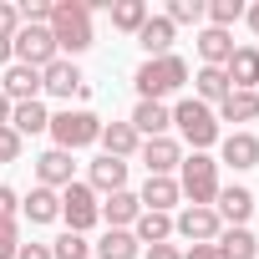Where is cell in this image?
Segmentation results:
<instances>
[{"mask_svg":"<svg viewBox=\"0 0 259 259\" xmlns=\"http://www.w3.org/2000/svg\"><path fill=\"white\" fill-rule=\"evenodd\" d=\"M16 31H21V11L11 0H0V41H16Z\"/></svg>","mask_w":259,"mask_h":259,"instance_id":"36","label":"cell"},{"mask_svg":"<svg viewBox=\"0 0 259 259\" xmlns=\"http://www.w3.org/2000/svg\"><path fill=\"white\" fill-rule=\"evenodd\" d=\"M198 56H203V66H229V56H234V36L229 31H198Z\"/></svg>","mask_w":259,"mask_h":259,"instance_id":"26","label":"cell"},{"mask_svg":"<svg viewBox=\"0 0 259 259\" xmlns=\"http://www.w3.org/2000/svg\"><path fill=\"white\" fill-rule=\"evenodd\" d=\"M0 219H21V193L0 183Z\"/></svg>","mask_w":259,"mask_h":259,"instance_id":"37","label":"cell"},{"mask_svg":"<svg viewBox=\"0 0 259 259\" xmlns=\"http://www.w3.org/2000/svg\"><path fill=\"white\" fill-rule=\"evenodd\" d=\"M87 183H92V193H122L127 188V163L102 153V158L87 163Z\"/></svg>","mask_w":259,"mask_h":259,"instance_id":"16","label":"cell"},{"mask_svg":"<svg viewBox=\"0 0 259 259\" xmlns=\"http://www.w3.org/2000/svg\"><path fill=\"white\" fill-rule=\"evenodd\" d=\"M46 133H51V143L61 148V153H81V148H92L97 138H102V117L97 112H51V127H46Z\"/></svg>","mask_w":259,"mask_h":259,"instance_id":"5","label":"cell"},{"mask_svg":"<svg viewBox=\"0 0 259 259\" xmlns=\"http://www.w3.org/2000/svg\"><path fill=\"white\" fill-rule=\"evenodd\" d=\"M133 239L138 244H168L173 239V213H138V224H133Z\"/></svg>","mask_w":259,"mask_h":259,"instance_id":"27","label":"cell"},{"mask_svg":"<svg viewBox=\"0 0 259 259\" xmlns=\"http://www.w3.org/2000/svg\"><path fill=\"white\" fill-rule=\"evenodd\" d=\"M173 36H178V26L168 16H148V26L138 31V46L148 56H173Z\"/></svg>","mask_w":259,"mask_h":259,"instance_id":"21","label":"cell"},{"mask_svg":"<svg viewBox=\"0 0 259 259\" xmlns=\"http://www.w3.org/2000/svg\"><path fill=\"white\" fill-rule=\"evenodd\" d=\"M168 21L173 26H198L203 21V0H168Z\"/></svg>","mask_w":259,"mask_h":259,"instance_id":"33","label":"cell"},{"mask_svg":"<svg viewBox=\"0 0 259 259\" xmlns=\"http://www.w3.org/2000/svg\"><path fill=\"white\" fill-rule=\"evenodd\" d=\"M213 244L224 249V259H259V239L249 229H224Z\"/></svg>","mask_w":259,"mask_h":259,"instance_id":"30","label":"cell"},{"mask_svg":"<svg viewBox=\"0 0 259 259\" xmlns=\"http://www.w3.org/2000/svg\"><path fill=\"white\" fill-rule=\"evenodd\" d=\"M61 219H66V229H71V234H87V229L102 219V198L92 193V183H81V178H76V183H66V188H61Z\"/></svg>","mask_w":259,"mask_h":259,"instance_id":"7","label":"cell"},{"mask_svg":"<svg viewBox=\"0 0 259 259\" xmlns=\"http://www.w3.org/2000/svg\"><path fill=\"white\" fill-rule=\"evenodd\" d=\"M0 92L11 97V107H16V102H41V71H36V66L11 61V66H6V76H0Z\"/></svg>","mask_w":259,"mask_h":259,"instance_id":"12","label":"cell"},{"mask_svg":"<svg viewBox=\"0 0 259 259\" xmlns=\"http://www.w3.org/2000/svg\"><path fill=\"white\" fill-rule=\"evenodd\" d=\"M107 11H112V26L127 31V36H138V31L148 26V16H153L148 0H117V6H107Z\"/></svg>","mask_w":259,"mask_h":259,"instance_id":"28","label":"cell"},{"mask_svg":"<svg viewBox=\"0 0 259 259\" xmlns=\"http://www.w3.org/2000/svg\"><path fill=\"white\" fill-rule=\"evenodd\" d=\"M219 163H229L234 173L259 168V138H254V133H229V138H219Z\"/></svg>","mask_w":259,"mask_h":259,"instance_id":"13","label":"cell"},{"mask_svg":"<svg viewBox=\"0 0 259 259\" xmlns=\"http://www.w3.org/2000/svg\"><path fill=\"white\" fill-rule=\"evenodd\" d=\"M92 249H97V259H138L143 254V244L133 239V229H107Z\"/></svg>","mask_w":259,"mask_h":259,"instance_id":"24","label":"cell"},{"mask_svg":"<svg viewBox=\"0 0 259 259\" xmlns=\"http://www.w3.org/2000/svg\"><path fill=\"white\" fill-rule=\"evenodd\" d=\"M183 259H224V249H219V244H193Z\"/></svg>","mask_w":259,"mask_h":259,"instance_id":"39","label":"cell"},{"mask_svg":"<svg viewBox=\"0 0 259 259\" xmlns=\"http://www.w3.org/2000/svg\"><path fill=\"white\" fill-rule=\"evenodd\" d=\"M143 259H183V249H178V244H148Z\"/></svg>","mask_w":259,"mask_h":259,"instance_id":"38","label":"cell"},{"mask_svg":"<svg viewBox=\"0 0 259 259\" xmlns=\"http://www.w3.org/2000/svg\"><path fill=\"white\" fill-rule=\"evenodd\" d=\"M16 254H21V224L0 219V259H16Z\"/></svg>","mask_w":259,"mask_h":259,"instance_id":"34","label":"cell"},{"mask_svg":"<svg viewBox=\"0 0 259 259\" xmlns=\"http://www.w3.org/2000/svg\"><path fill=\"white\" fill-rule=\"evenodd\" d=\"M133 87H138V102H163L188 87V61L183 56H148L133 71Z\"/></svg>","mask_w":259,"mask_h":259,"instance_id":"1","label":"cell"},{"mask_svg":"<svg viewBox=\"0 0 259 259\" xmlns=\"http://www.w3.org/2000/svg\"><path fill=\"white\" fill-rule=\"evenodd\" d=\"M81 81H87V76H81L66 56H56V61L41 71V92H51V97H61V102H66L71 92H81Z\"/></svg>","mask_w":259,"mask_h":259,"instance_id":"18","label":"cell"},{"mask_svg":"<svg viewBox=\"0 0 259 259\" xmlns=\"http://www.w3.org/2000/svg\"><path fill=\"white\" fill-rule=\"evenodd\" d=\"M173 234H183V239H193V244H213L219 234H224V219L213 213V208H183V213H173Z\"/></svg>","mask_w":259,"mask_h":259,"instance_id":"10","label":"cell"},{"mask_svg":"<svg viewBox=\"0 0 259 259\" xmlns=\"http://www.w3.org/2000/svg\"><path fill=\"white\" fill-rule=\"evenodd\" d=\"M138 213H143V198H138L133 188H122V193H107V198H102V219H107L112 229H133Z\"/></svg>","mask_w":259,"mask_h":259,"instance_id":"20","label":"cell"},{"mask_svg":"<svg viewBox=\"0 0 259 259\" xmlns=\"http://www.w3.org/2000/svg\"><path fill=\"white\" fill-rule=\"evenodd\" d=\"M213 213L224 219V229H249V219H254V193H249L244 183H229V188H219Z\"/></svg>","mask_w":259,"mask_h":259,"instance_id":"9","label":"cell"},{"mask_svg":"<svg viewBox=\"0 0 259 259\" xmlns=\"http://www.w3.org/2000/svg\"><path fill=\"white\" fill-rule=\"evenodd\" d=\"M21 219H31V224H56V219H61V193L36 183V188L21 198Z\"/></svg>","mask_w":259,"mask_h":259,"instance_id":"19","label":"cell"},{"mask_svg":"<svg viewBox=\"0 0 259 259\" xmlns=\"http://www.w3.org/2000/svg\"><path fill=\"white\" fill-rule=\"evenodd\" d=\"M138 198H143V208H148V213H173V208L183 203V193H178V178H148Z\"/></svg>","mask_w":259,"mask_h":259,"instance_id":"22","label":"cell"},{"mask_svg":"<svg viewBox=\"0 0 259 259\" xmlns=\"http://www.w3.org/2000/svg\"><path fill=\"white\" fill-rule=\"evenodd\" d=\"M16 259H51V244H21Z\"/></svg>","mask_w":259,"mask_h":259,"instance_id":"40","label":"cell"},{"mask_svg":"<svg viewBox=\"0 0 259 259\" xmlns=\"http://www.w3.org/2000/svg\"><path fill=\"white\" fill-rule=\"evenodd\" d=\"M51 36H56V51H92V11H87V0H56L51 6Z\"/></svg>","mask_w":259,"mask_h":259,"instance_id":"2","label":"cell"},{"mask_svg":"<svg viewBox=\"0 0 259 259\" xmlns=\"http://www.w3.org/2000/svg\"><path fill=\"white\" fill-rule=\"evenodd\" d=\"M36 183L41 188H66V183H76V163H71V153H61V148H46L41 158H36Z\"/></svg>","mask_w":259,"mask_h":259,"instance_id":"11","label":"cell"},{"mask_svg":"<svg viewBox=\"0 0 259 259\" xmlns=\"http://www.w3.org/2000/svg\"><path fill=\"white\" fill-rule=\"evenodd\" d=\"M259 117V92H229L219 102V122H254Z\"/></svg>","mask_w":259,"mask_h":259,"instance_id":"29","label":"cell"},{"mask_svg":"<svg viewBox=\"0 0 259 259\" xmlns=\"http://www.w3.org/2000/svg\"><path fill=\"white\" fill-rule=\"evenodd\" d=\"M21 148H26V138L16 127H0V163H21Z\"/></svg>","mask_w":259,"mask_h":259,"instance_id":"35","label":"cell"},{"mask_svg":"<svg viewBox=\"0 0 259 259\" xmlns=\"http://www.w3.org/2000/svg\"><path fill=\"white\" fill-rule=\"evenodd\" d=\"M11 127H16L21 138H36V133L51 127V112H46L41 102H16V107H11Z\"/></svg>","mask_w":259,"mask_h":259,"instance_id":"25","label":"cell"},{"mask_svg":"<svg viewBox=\"0 0 259 259\" xmlns=\"http://www.w3.org/2000/svg\"><path fill=\"white\" fill-rule=\"evenodd\" d=\"M92 254V244H87V234H61V239H51V259H87Z\"/></svg>","mask_w":259,"mask_h":259,"instance_id":"32","label":"cell"},{"mask_svg":"<svg viewBox=\"0 0 259 259\" xmlns=\"http://www.w3.org/2000/svg\"><path fill=\"white\" fill-rule=\"evenodd\" d=\"M219 158H208V153H188L183 163H178V193L193 203V208H213V198H219Z\"/></svg>","mask_w":259,"mask_h":259,"instance_id":"3","label":"cell"},{"mask_svg":"<svg viewBox=\"0 0 259 259\" xmlns=\"http://www.w3.org/2000/svg\"><path fill=\"white\" fill-rule=\"evenodd\" d=\"M138 158H143L148 178H173L178 163H183V143H178V138H148V143L138 148Z\"/></svg>","mask_w":259,"mask_h":259,"instance_id":"8","label":"cell"},{"mask_svg":"<svg viewBox=\"0 0 259 259\" xmlns=\"http://www.w3.org/2000/svg\"><path fill=\"white\" fill-rule=\"evenodd\" d=\"M244 21H249V31L259 36V0H254V6H244Z\"/></svg>","mask_w":259,"mask_h":259,"instance_id":"41","label":"cell"},{"mask_svg":"<svg viewBox=\"0 0 259 259\" xmlns=\"http://www.w3.org/2000/svg\"><path fill=\"white\" fill-rule=\"evenodd\" d=\"M224 76H229L234 92H259V46H234Z\"/></svg>","mask_w":259,"mask_h":259,"instance_id":"14","label":"cell"},{"mask_svg":"<svg viewBox=\"0 0 259 259\" xmlns=\"http://www.w3.org/2000/svg\"><path fill=\"white\" fill-rule=\"evenodd\" d=\"M11 56L21 61V66H36V71H46L61 51H56V36H51V26H21L16 31V41H11Z\"/></svg>","mask_w":259,"mask_h":259,"instance_id":"6","label":"cell"},{"mask_svg":"<svg viewBox=\"0 0 259 259\" xmlns=\"http://www.w3.org/2000/svg\"><path fill=\"white\" fill-rule=\"evenodd\" d=\"M0 127H11V97L0 92Z\"/></svg>","mask_w":259,"mask_h":259,"instance_id":"42","label":"cell"},{"mask_svg":"<svg viewBox=\"0 0 259 259\" xmlns=\"http://www.w3.org/2000/svg\"><path fill=\"white\" fill-rule=\"evenodd\" d=\"M229 92H234V87H229L224 66H198V76H193V97H198L203 107H219Z\"/></svg>","mask_w":259,"mask_h":259,"instance_id":"23","label":"cell"},{"mask_svg":"<svg viewBox=\"0 0 259 259\" xmlns=\"http://www.w3.org/2000/svg\"><path fill=\"white\" fill-rule=\"evenodd\" d=\"M203 16H208V26H213V31H229L234 21H244V0H208Z\"/></svg>","mask_w":259,"mask_h":259,"instance_id":"31","label":"cell"},{"mask_svg":"<svg viewBox=\"0 0 259 259\" xmlns=\"http://www.w3.org/2000/svg\"><path fill=\"white\" fill-rule=\"evenodd\" d=\"M97 143H102L107 158H122V163L143 148V138L133 133V122H102V138H97Z\"/></svg>","mask_w":259,"mask_h":259,"instance_id":"17","label":"cell"},{"mask_svg":"<svg viewBox=\"0 0 259 259\" xmlns=\"http://www.w3.org/2000/svg\"><path fill=\"white\" fill-rule=\"evenodd\" d=\"M133 133L148 143V138H168V127H173V107H163V102H138L133 107Z\"/></svg>","mask_w":259,"mask_h":259,"instance_id":"15","label":"cell"},{"mask_svg":"<svg viewBox=\"0 0 259 259\" xmlns=\"http://www.w3.org/2000/svg\"><path fill=\"white\" fill-rule=\"evenodd\" d=\"M173 127L183 133V143H188L193 153H208V148L224 138V127H219V112H213V107H203L198 97H183V102L173 107Z\"/></svg>","mask_w":259,"mask_h":259,"instance_id":"4","label":"cell"},{"mask_svg":"<svg viewBox=\"0 0 259 259\" xmlns=\"http://www.w3.org/2000/svg\"><path fill=\"white\" fill-rule=\"evenodd\" d=\"M11 61H16V56H11V41H0V71H6Z\"/></svg>","mask_w":259,"mask_h":259,"instance_id":"43","label":"cell"}]
</instances>
